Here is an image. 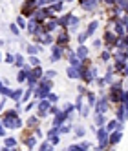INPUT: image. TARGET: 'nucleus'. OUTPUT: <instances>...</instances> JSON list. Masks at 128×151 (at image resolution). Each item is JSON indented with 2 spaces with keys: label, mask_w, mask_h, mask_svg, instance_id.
I'll return each instance as SVG.
<instances>
[{
  "label": "nucleus",
  "mask_w": 128,
  "mask_h": 151,
  "mask_svg": "<svg viewBox=\"0 0 128 151\" xmlns=\"http://www.w3.org/2000/svg\"><path fill=\"white\" fill-rule=\"evenodd\" d=\"M2 126L9 127V129H20L22 127V120L18 118V109H9L4 113L2 118Z\"/></svg>",
  "instance_id": "nucleus-1"
},
{
  "label": "nucleus",
  "mask_w": 128,
  "mask_h": 151,
  "mask_svg": "<svg viewBox=\"0 0 128 151\" xmlns=\"http://www.w3.org/2000/svg\"><path fill=\"white\" fill-rule=\"evenodd\" d=\"M93 109H95V113H106L110 109V100H108V96H106L104 93L97 95L95 104H93Z\"/></svg>",
  "instance_id": "nucleus-2"
},
{
  "label": "nucleus",
  "mask_w": 128,
  "mask_h": 151,
  "mask_svg": "<svg viewBox=\"0 0 128 151\" xmlns=\"http://www.w3.org/2000/svg\"><path fill=\"white\" fill-rule=\"evenodd\" d=\"M95 137H97V149H106L108 147V131L106 127H95Z\"/></svg>",
  "instance_id": "nucleus-3"
},
{
  "label": "nucleus",
  "mask_w": 128,
  "mask_h": 151,
  "mask_svg": "<svg viewBox=\"0 0 128 151\" xmlns=\"http://www.w3.org/2000/svg\"><path fill=\"white\" fill-rule=\"evenodd\" d=\"M115 118L121 124L126 122V118H128V102H119V104H117V107H115Z\"/></svg>",
  "instance_id": "nucleus-4"
},
{
  "label": "nucleus",
  "mask_w": 128,
  "mask_h": 151,
  "mask_svg": "<svg viewBox=\"0 0 128 151\" xmlns=\"http://www.w3.org/2000/svg\"><path fill=\"white\" fill-rule=\"evenodd\" d=\"M95 78H97V68H93V66L86 68V69L81 73V80H84L86 84H92Z\"/></svg>",
  "instance_id": "nucleus-5"
},
{
  "label": "nucleus",
  "mask_w": 128,
  "mask_h": 151,
  "mask_svg": "<svg viewBox=\"0 0 128 151\" xmlns=\"http://www.w3.org/2000/svg\"><path fill=\"white\" fill-rule=\"evenodd\" d=\"M123 140V129H113L108 133V147H115Z\"/></svg>",
  "instance_id": "nucleus-6"
},
{
  "label": "nucleus",
  "mask_w": 128,
  "mask_h": 151,
  "mask_svg": "<svg viewBox=\"0 0 128 151\" xmlns=\"http://www.w3.org/2000/svg\"><path fill=\"white\" fill-rule=\"evenodd\" d=\"M117 38H119V37H117L113 31H106L104 37H103V42L106 44V49H110V51H112V49L115 47V44H117Z\"/></svg>",
  "instance_id": "nucleus-7"
},
{
  "label": "nucleus",
  "mask_w": 128,
  "mask_h": 151,
  "mask_svg": "<svg viewBox=\"0 0 128 151\" xmlns=\"http://www.w3.org/2000/svg\"><path fill=\"white\" fill-rule=\"evenodd\" d=\"M55 44H57V46H60V47H64V51H66V47H68V44H70V35H68V29H62L60 33L55 37Z\"/></svg>",
  "instance_id": "nucleus-8"
},
{
  "label": "nucleus",
  "mask_w": 128,
  "mask_h": 151,
  "mask_svg": "<svg viewBox=\"0 0 128 151\" xmlns=\"http://www.w3.org/2000/svg\"><path fill=\"white\" fill-rule=\"evenodd\" d=\"M70 120H71V115L64 113L62 109H60L57 115H53V126H55V127H59V126H62V124H66V122H70Z\"/></svg>",
  "instance_id": "nucleus-9"
},
{
  "label": "nucleus",
  "mask_w": 128,
  "mask_h": 151,
  "mask_svg": "<svg viewBox=\"0 0 128 151\" xmlns=\"http://www.w3.org/2000/svg\"><path fill=\"white\" fill-rule=\"evenodd\" d=\"M46 138L49 140V142L53 144V147H55L59 142H60V135H59V127H55V126H53L51 129H49V131H48V135H46Z\"/></svg>",
  "instance_id": "nucleus-10"
},
{
  "label": "nucleus",
  "mask_w": 128,
  "mask_h": 151,
  "mask_svg": "<svg viewBox=\"0 0 128 151\" xmlns=\"http://www.w3.org/2000/svg\"><path fill=\"white\" fill-rule=\"evenodd\" d=\"M62 55H64V47H60V46H53L51 47V55H49V60L51 62H59L60 58H62Z\"/></svg>",
  "instance_id": "nucleus-11"
},
{
  "label": "nucleus",
  "mask_w": 128,
  "mask_h": 151,
  "mask_svg": "<svg viewBox=\"0 0 128 151\" xmlns=\"http://www.w3.org/2000/svg\"><path fill=\"white\" fill-rule=\"evenodd\" d=\"M113 62H126L128 60V49H115L112 53Z\"/></svg>",
  "instance_id": "nucleus-12"
},
{
  "label": "nucleus",
  "mask_w": 128,
  "mask_h": 151,
  "mask_svg": "<svg viewBox=\"0 0 128 151\" xmlns=\"http://www.w3.org/2000/svg\"><path fill=\"white\" fill-rule=\"evenodd\" d=\"M81 2V7L84 11H95L99 6V0H79Z\"/></svg>",
  "instance_id": "nucleus-13"
},
{
  "label": "nucleus",
  "mask_w": 128,
  "mask_h": 151,
  "mask_svg": "<svg viewBox=\"0 0 128 151\" xmlns=\"http://www.w3.org/2000/svg\"><path fill=\"white\" fill-rule=\"evenodd\" d=\"M35 42H37L39 46H48V44H53V35H51V33L39 35V37H35Z\"/></svg>",
  "instance_id": "nucleus-14"
},
{
  "label": "nucleus",
  "mask_w": 128,
  "mask_h": 151,
  "mask_svg": "<svg viewBox=\"0 0 128 151\" xmlns=\"http://www.w3.org/2000/svg\"><path fill=\"white\" fill-rule=\"evenodd\" d=\"M29 73H31V66H26V64H24V66L20 68L18 75H17V80H18L20 84L26 82V80H28V77H29Z\"/></svg>",
  "instance_id": "nucleus-15"
},
{
  "label": "nucleus",
  "mask_w": 128,
  "mask_h": 151,
  "mask_svg": "<svg viewBox=\"0 0 128 151\" xmlns=\"http://www.w3.org/2000/svg\"><path fill=\"white\" fill-rule=\"evenodd\" d=\"M37 135L33 133V135H26V137H22V142H24V146L28 147V149H33L35 147V144H37Z\"/></svg>",
  "instance_id": "nucleus-16"
},
{
  "label": "nucleus",
  "mask_w": 128,
  "mask_h": 151,
  "mask_svg": "<svg viewBox=\"0 0 128 151\" xmlns=\"http://www.w3.org/2000/svg\"><path fill=\"white\" fill-rule=\"evenodd\" d=\"M59 27V22H57V18L53 17V18H48L46 22H44V29L48 31V33H53V31H55Z\"/></svg>",
  "instance_id": "nucleus-17"
},
{
  "label": "nucleus",
  "mask_w": 128,
  "mask_h": 151,
  "mask_svg": "<svg viewBox=\"0 0 128 151\" xmlns=\"http://www.w3.org/2000/svg\"><path fill=\"white\" fill-rule=\"evenodd\" d=\"M104 127H106V131H113V129H123V124L117 120V118H113V120H106V124H104Z\"/></svg>",
  "instance_id": "nucleus-18"
},
{
  "label": "nucleus",
  "mask_w": 128,
  "mask_h": 151,
  "mask_svg": "<svg viewBox=\"0 0 128 151\" xmlns=\"http://www.w3.org/2000/svg\"><path fill=\"white\" fill-rule=\"evenodd\" d=\"M71 13H64L60 18H57V22H59V27H62V29H68V26H70V20H71Z\"/></svg>",
  "instance_id": "nucleus-19"
},
{
  "label": "nucleus",
  "mask_w": 128,
  "mask_h": 151,
  "mask_svg": "<svg viewBox=\"0 0 128 151\" xmlns=\"http://www.w3.org/2000/svg\"><path fill=\"white\" fill-rule=\"evenodd\" d=\"M106 124V113H95L93 115V126L95 127H101Z\"/></svg>",
  "instance_id": "nucleus-20"
},
{
  "label": "nucleus",
  "mask_w": 128,
  "mask_h": 151,
  "mask_svg": "<svg viewBox=\"0 0 128 151\" xmlns=\"http://www.w3.org/2000/svg\"><path fill=\"white\" fill-rule=\"evenodd\" d=\"M88 53H90V49L84 46V44H79V47H77V51H75V57L77 58H81V60H84V58H88Z\"/></svg>",
  "instance_id": "nucleus-21"
},
{
  "label": "nucleus",
  "mask_w": 128,
  "mask_h": 151,
  "mask_svg": "<svg viewBox=\"0 0 128 151\" xmlns=\"http://www.w3.org/2000/svg\"><path fill=\"white\" fill-rule=\"evenodd\" d=\"M97 27H99V20H92V22L88 24V27H86V31H84V33H86V35H88V38L95 35V31H97Z\"/></svg>",
  "instance_id": "nucleus-22"
},
{
  "label": "nucleus",
  "mask_w": 128,
  "mask_h": 151,
  "mask_svg": "<svg viewBox=\"0 0 128 151\" xmlns=\"http://www.w3.org/2000/svg\"><path fill=\"white\" fill-rule=\"evenodd\" d=\"M66 75H68V78H71V80H81V73L77 71V68H73V66H68Z\"/></svg>",
  "instance_id": "nucleus-23"
},
{
  "label": "nucleus",
  "mask_w": 128,
  "mask_h": 151,
  "mask_svg": "<svg viewBox=\"0 0 128 151\" xmlns=\"http://www.w3.org/2000/svg\"><path fill=\"white\" fill-rule=\"evenodd\" d=\"M84 96H86V100H88V106H90V107H93L95 99H97V93H93V91H86V93H84Z\"/></svg>",
  "instance_id": "nucleus-24"
},
{
  "label": "nucleus",
  "mask_w": 128,
  "mask_h": 151,
  "mask_svg": "<svg viewBox=\"0 0 128 151\" xmlns=\"http://www.w3.org/2000/svg\"><path fill=\"white\" fill-rule=\"evenodd\" d=\"M73 135H75V138H82L84 135H86V127H84V126H75Z\"/></svg>",
  "instance_id": "nucleus-25"
},
{
  "label": "nucleus",
  "mask_w": 128,
  "mask_h": 151,
  "mask_svg": "<svg viewBox=\"0 0 128 151\" xmlns=\"http://www.w3.org/2000/svg\"><path fill=\"white\" fill-rule=\"evenodd\" d=\"M33 96V88H28L24 93H22V99H20V102L22 104H26V102H29V99Z\"/></svg>",
  "instance_id": "nucleus-26"
},
{
  "label": "nucleus",
  "mask_w": 128,
  "mask_h": 151,
  "mask_svg": "<svg viewBox=\"0 0 128 151\" xmlns=\"http://www.w3.org/2000/svg\"><path fill=\"white\" fill-rule=\"evenodd\" d=\"M26 51H28V55H39V53H40V46L39 44H29Z\"/></svg>",
  "instance_id": "nucleus-27"
},
{
  "label": "nucleus",
  "mask_w": 128,
  "mask_h": 151,
  "mask_svg": "<svg viewBox=\"0 0 128 151\" xmlns=\"http://www.w3.org/2000/svg\"><path fill=\"white\" fill-rule=\"evenodd\" d=\"M22 89H15V91H11V95H9V99H11V100H15V102H18L20 99H22Z\"/></svg>",
  "instance_id": "nucleus-28"
},
{
  "label": "nucleus",
  "mask_w": 128,
  "mask_h": 151,
  "mask_svg": "<svg viewBox=\"0 0 128 151\" xmlns=\"http://www.w3.org/2000/svg\"><path fill=\"white\" fill-rule=\"evenodd\" d=\"M62 111H64V113H68V115H71L73 111H75V106H73L71 102H66V104L62 106Z\"/></svg>",
  "instance_id": "nucleus-29"
},
{
  "label": "nucleus",
  "mask_w": 128,
  "mask_h": 151,
  "mask_svg": "<svg viewBox=\"0 0 128 151\" xmlns=\"http://www.w3.org/2000/svg\"><path fill=\"white\" fill-rule=\"evenodd\" d=\"M17 26H18V29H26V27H28V22H26V17H22V15H20V17L17 18Z\"/></svg>",
  "instance_id": "nucleus-30"
},
{
  "label": "nucleus",
  "mask_w": 128,
  "mask_h": 151,
  "mask_svg": "<svg viewBox=\"0 0 128 151\" xmlns=\"http://www.w3.org/2000/svg\"><path fill=\"white\" fill-rule=\"evenodd\" d=\"M37 126H39V116H29V118H28V127L35 129Z\"/></svg>",
  "instance_id": "nucleus-31"
},
{
  "label": "nucleus",
  "mask_w": 128,
  "mask_h": 151,
  "mask_svg": "<svg viewBox=\"0 0 128 151\" xmlns=\"http://www.w3.org/2000/svg\"><path fill=\"white\" fill-rule=\"evenodd\" d=\"M4 144H6V147H17V140L13 138V137H6V140H4Z\"/></svg>",
  "instance_id": "nucleus-32"
},
{
  "label": "nucleus",
  "mask_w": 128,
  "mask_h": 151,
  "mask_svg": "<svg viewBox=\"0 0 128 151\" xmlns=\"http://www.w3.org/2000/svg\"><path fill=\"white\" fill-rule=\"evenodd\" d=\"M82 93H79V96L75 99V102H73V106H75V111H81V107H82Z\"/></svg>",
  "instance_id": "nucleus-33"
},
{
  "label": "nucleus",
  "mask_w": 128,
  "mask_h": 151,
  "mask_svg": "<svg viewBox=\"0 0 128 151\" xmlns=\"http://www.w3.org/2000/svg\"><path fill=\"white\" fill-rule=\"evenodd\" d=\"M28 62H29V66H31V68L40 66V60H39V57H37V55H29V60H28Z\"/></svg>",
  "instance_id": "nucleus-34"
},
{
  "label": "nucleus",
  "mask_w": 128,
  "mask_h": 151,
  "mask_svg": "<svg viewBox=\"0 0 128 151\" xmlns=\"http://www.w3.org/2000/svg\"><path fill=\"white\" fill-rule=\"evenodd\" d=\"M70 131H71V126H70V124L59 126V135H66V133H70Z\"/></svg>",
  "instance_id": "nucleus-35"
},
{
  "label": "nucleus",
  "mask_w": 128,
  "mask_h": 151,
  "mask_svg": "<svg viewBox=\"0 0 128 151\" xmlns=\"http://www.w3.org/2000/svg\"><path fill=\"white\" fill-rule=\"evenodd\" d=\"M39 149H40V151H49V149H53V144L46 138V142H42V144L39 146Z\"/></svg>",
  "instance_id": "nucleus-36"
},
{
  "label": "nucleus",
  "mask_w": 128,
  "mask_h": 151,
  "mask_svg": "<svg viewBox=\"0 0 128 151\" xmlns=\"http://www.w3.org/2000/svg\"><path fill=\"white\" fill-rule=\"evenodd\" d=\"M49 7L53 9V13H57V11H62L64 9V4L62 2H53V4H49Z\"/></svg>",
  "instance_id": "nucleus-37"
},
{
  "label": "nucleus",
  "mask_w": 128,
  "mask_h": 151,
  "mask_svg": "<svg viewBox=\"0 0 128 151\" xmlns=\"http://www.w3.org/2000/svg\"><path fill=\"white\" fill-rule=\"evenodd\" d=\"M110 58H112V51H110V49H104V51L101 53V60H103V62H108Z\"/></svg>",
  "instance_id": "nucleus-38"
},
{
  "label": "nucleus",
  "mask_w": 128,
  "mask_h": 151,
  "mask_svg": "<svg viewBox=\"0 0 128 151\" xmlns=\"http://www.w3.org/2000/svg\"><path fill=\"white\" fill-rule=\"evenodd\" d=\"M11 88H7V86L6 84H2V86H0V95H4V96H9V95H11Z\"/></svg>",
  "instance_id": "nucleus-39"
},
{
  "label": "nucleus",
  "mask_w": 128,
  "mask_h": 151,
  "mask_svg": "<svg viewBox=\"0 0 128 151\" xmlns=\"http://www.w3.org/2000/svg\"><path fill=\"white\" fill-rule=\"evenodd\" d=\"M37 27H39V24L35 22V20H31V22L28 24V31H29L31 35H35V31H37Z\"/></svg>",
  "instance_id": "nucleus-40"
},
{
  "label": "nucleus",
  "mask_w": 128,
  "mask_h": 151,
  "mask_svg": "<svg viewBox=\"0 0 128 151\" xmlns=\"http://www.w3.org/2000/svg\"><path fill=\"white\" fill-rule=\"evenodd\" d=\"M13 64H15L17 68H22V66H24V58H22V55H15V62H13Z\"/></svg>",
  "instance_id": "nucleus-41"
},
{
  "label": "nucleus",
  "mask_w": 128,
  "mask_h": 151,
  "mask_svg": "<svg viewBox=\"0 0 128 151\" xmlns=\"http://www.w3.org/2000/svg\"><path fill=\"white\" fill-rule=\"evenodd\" d=\"M42 77H46V78H51V80H53V78L57 77V71H55V69H49V71H44V75H42Z\"/></svg>",
  "instance_id": "nucleus-42"
},
{
  "label": "nucleus",
  "mask_w": 128,
  "mask_h": 151,
  "mask_svg": "<svg viewBox=\"0 0 128 151\" xmlns=\"http://www.w3.org/2000/svg\"><path fill=\"white\" fill-rule=\"evenodd\" d=\"M46 99H48V100H49L51 104H57V102H59V96H57L55 93H51V91L48 93V96H46Z\"/></svg>",
  "instance_id": "nucleus-43"
},
{
  "label": "nucleus",
  "mask_w": 128,
  "mask_h": 151,
  "mask_svg": "<svg viewBox=\"0 0 128 151\" xmlns=\"http://www.w3.org/2000/svg\"><path fill=\"white\" fill-rule=\"evenodd\" d=\"M59 111H60V107L55 106V104H51V106H49V109H48V115H57Z\"/></svg>",
  "instance_id": "nucleus-44"
},
{
  "label": "nucleus",
  "mask_w": 128,
  "mask_h": 151,
  "mask_svg": "<svg viewBox=\"0 0 128 151\" xmlns=\"http://www.w3.org/2000/svg\"><path fill=\"white\" fill-rule=\"evenodd\" d=\"M119 102H128V89H121V95H119Z\"/></svg>",
  "instance_id": "nucleus-45"
},
{
  "label": "nucleus",
  "mask_w": 128,
  "mask_h": 151,
  "mask_svg": "<svg viewBox=\"0 0 128 151\" xmlns=\"http://www.w3.org/2000/svg\"><path fill=\"white\" fill-rule=\"evenodd\" d=\"M86 40H88V35L84 33V31H82V33H79V37H77V42H79V44H84Z\"/></svg>",
  "instance_id": "nucleus-46"
},
{
  "label": "nucleus",
  "mask_w": 128,
  "mask_h": 151,
  "mask_svg": "<svg viewBox=\"0 0 128 151\" xmlns=\"http://www.w3.org/2000/svg\"><path fill=\"white\" fill-rule=\"evenodd\" d=\"M4 62H7V64H13V62H15V55H11V53H7V55L4 57Z\"/></svg>",
  "instance_id": "nucleus-47"
},
{
  "label": "nucleus",
  "mask_w": 128,
  "mask_h": 151,
  "mask_svg": "<svg viewBox=\"0 0 128 151\" xmlns=\"http://www.w3.org/2000/svg\"><path fill=\"white\" fill-rule=\"evenodd\" d=\"M79 147H81V151H84V149H90L92 144L90 142H79Z\"/></svg>",
  "instance_id": "nucleus-48"
},
{
  "label": "nucleus",
  "mask_w": 128,
  "mask_h": 151,
  "mask_svg": "<svg viewBox=\"0 0 128 151\" xmlns=\"http://www.w3.org/2000/svg\"><path fill=\"white\" fill-rule=\"evenodd\" d=\"M9 29H11V33H13V35H18V33H20V29H18L17 24H11V26H9Z\"/></svg>",
  "instance_id": "nucleus-49"
},
{
  "label": "nucleus",
  "mask_w": 128,
  "mask_h": 151,
  "mask_svg": "<svg viewBox=\"0 0 128 151\" xmlns=\"http://www.w3.org/2000/svg\"><path fill=\"white\" fill-rule=\"evenodd\" d=\"M68 151H81V147H79V144H70Z\"/></svg>",
  "instance_id": "nucleus-50"
},
{
  "label": "nucleus",
  "mask_w": 128,
  "mask_h": 151,
  "mask_svg": "<svg viewBox=\"0 0 128 151\" xmlns=\"http://www.w3.org/2000/svg\"><path fill=\"white\" fill-rule=\"evenodd\" d=\"M101 46H103V40L101 38H95L93 40V47H101Z\"/></svg>",
  "instance_id": "nucleus-51"
},
{
  "label": "nucleus",
  "mask_w": 128,
  "mask_h": 151,
  "mask_svg": "<svg viewBox=\"0 0 128 151\" xmlns=\"http://www.w3.org/2000/svg\"><path fill=\"white\" fill-rule=\"evenodd\" d=\"M2 107H4V100H0V111H2Z\"/></svg>",
  "instance_id": "nucleus-52"
},
{
  "label": "nucleus",
  "mask_w": 128,
  "mask_h": 151,
  "mask_svg": "<svg viewBox=\"0 0 128 151\" xmlns=\"http://www.w3.org/2000/svg\"><path fill=\"white\" fill-rule=\"evenodd\" d=\"M53 2H60V0H49V4H53Z\"/></svg>",
  "instance_id": "nucleus-53"
},
{
  "label": "nucleus",
  "mask_w": 128,
  "mask_h": 151,
  "mask_svg": "<svg viewBox=\"0 0 128 151\" xmlns=\"http://www.w3.org/2000/svg\"><path fill=\"white\" fill-rule=\"evenodd\" d=\"M0 60H4V58H2V53H0Z\"/></svg>",
  "instance_id": "nucleus-54"
},
{
  "label": "nucleus",
  "mask_w": 128,
  "mask_h": 151,
  "mask_svg": "<svg viewBox=\"0 0 128 151\" xmlns=\"http://www.w3.org/2000/svg\"><path fill=\"white\" fill-rule=\"evenodd\" d=\"M2 84H4V82H2V80H0V86H2Z\"/></svg>",
  "instance_id": "nucleus-55"
},
{
  "label": "nucleus",
  "mask_w": 128,
  "mask_h": 151,
  "mask_svg": "<svg viewBox=\"0 0 128 151\" xmlns=\"http://www.w3.org/2000/svg\"><path fill=\"white\" fill-rule=\"evenodd\" d=\"M68 2H73V0H68Z\"/></svg>",
  "instance_id": "nucleus-56"
}]
</instances>
